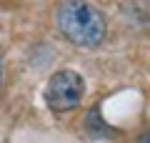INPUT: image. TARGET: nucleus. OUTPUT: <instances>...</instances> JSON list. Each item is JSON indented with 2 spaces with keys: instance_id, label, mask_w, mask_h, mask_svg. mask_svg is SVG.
<instances>
[{
  "instance_id": "f257e3e1",
  "label": "nucleus",
  "mask_w": 150,
  "mask_h": 143,
  "mask_svg": "<svg viewBox=\"0 0 150 143\" xmlns=\"http://www.w3.org/2000/svg\"><path fill=\"white\" fill-rule=\"evenodd\" d=\"M55 20L65 40L80 48H98L108 35L105 15L88 0H63Z\"/></svg>"
},
{
  "instance_id": "f03ea898",
  "label": "nucleus",
  "mask_w": 150,
  "mask_h": 143,
  "mask_svg": "<svg viewBox=\"0 0 150 143\" xmlns=\"http://www.w3.org/2000/svg\"><path fill=\"white\" fill-rule=\"evenodd\" d=\"M85 95V80L78 70L63 68L50 75L45 85V106L53 113H70L80 106Z\"/></svg>"
},
{
  "instance_id": "7ed1b4c3",
  "label": "nucleus",
  "mask_w": 150,
  "mask_h": 143,
  "mask_svg": "<svg viewBox=\"0 0 150 143\" xmlns=\"http://www.w3.org/2000/svg\"><path fill=\"white\" fill-rule=\"evenodd\" d=\"M138 143H150V131H145V133H143V138H140Z\"/></svg>"
},
{
  "instance_id": "20e7f679",
  "label": "nucleus",
  "mask_w": 150,
  "mask_h": 143,
  "mask_svg": "<svg viewBox=\"0 0 150 143\" xmlns=\"http://www.w3.org/2000/svg\"><path fill=\"white\" fill-rule=\"evenodd\" d=\"M0 83H3V50H0Z\"/></svg>"
}]
</instances>
